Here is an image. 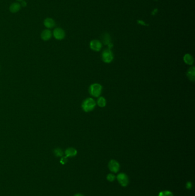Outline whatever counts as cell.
<instances>
[{
  "mask_svg": "<svg viewBox=\"0 0 195 196\" xmlns=\"http://www.w3.org/2000/svg\"><path fill=\"white\" fill-rule=\"evenodd\" d=\"M96 105V101L93 98H88L84 100L82 103V109L85 112H89L93 110Z\"/></svg>",
  "mask_w": 195,
  "mask_h": 196,
  "instance_id": "obj_1",
  "label": "cell"
},
{
  "mask_svg": "<svg viewBox=\"0 0 195 196\" xmlns=\"http://www.w3.org/2000/svg\"><path fill=\"white\" fill-rule=\"evenodd\" d=\"M102 91V87L99 83H93L90 86L89 88V92L90 95L95 98L100 97Z\"/></svg>",
  "mask_w": 195,
  "mask_h": 196,
  "instance_id": "obj_2",
  "label": "cell"
},
{
  "mask_svg": "<svg viewBox=\"0 0 195 196\" xmlns=\"http://www.w3.org/2000/svg\"><path fill=\"white\" fill-rule=\"evenodd\" d=\"M114 59L113 54L110 49H105L102 53V60L105 63H110Z\"/></svg>",
  "mask_w": 195,
  "mask_h": 196,
  "instance_id": "obj_3",
  "label": "cell"
},
{
  "mask_svg": "<svg viewBox=\"0 0 195 196\" xmlns=\"http://www.w3.org/2000/svg\"><path fill=\"white\" fill-rule=\"evenodd\" d=\"M117 179L119 184L123 187L126 186L129 184V178L125 173H120L117 176Z\"/></svg>",
  "mask_w": 195,
  "mask_h": 196,
  "instance_id": "obj_4",
  "label": "cell"
},
{
  "mask_svg": "<svg viewBox=\"0 0 195 196\" xmlns=\"http://www.w3.org/2000/svg\"><path fill=\"white\" fill-rule=\"evenodd\" d=\"M120 167L119 163L114 159L110 160L108 163V168L110 171L113 173H116L119 172L120 170Z\"/></svg>",
  "mask_w": 195,
  "mask_h": 196,
  "instance_id": "obj_5",
  "label": "cell"
},
{
  "mask_svg": "<svg viewBox=\"0 0 195 196\" xmlns=\"http://www.w3.org/2000/svg\"><path fill=\"white\" fill-rule=\"evenodd\" d=\"M54 37L57 40H62L65 37V31L60 28H56L53 33Z\"/></svg>",
  "mask_w": 195,
  "mask_h": 196,
  "instance_id": "obj_6",
  "label": "cell"
},
{
  "mask_svg": "<svg viewBox=\"0 0 195 196\" xmlns=\"http://www.w3.org/2000/svg\"><path fill=\"white\" fill-rule=\"evenodd\" d=\"M102 43L98 40H93L90 43V49L96 52L100 51L102 48Z\"/></svg>",
  "mask_w": 195,
  "mask_h": 196,
  "instance_id": "obj_7",
  "label": "cell"
},
{
  "mask_svg": "<svg viewBox=\"0 0 195 196\" xmlns=\"http://www.w3.org/2000/svg\"><path fill=\"white\" fill-rule=\"evenodd\" d=\"M44 25L46 28L48 29H52L55 26L56 23L53 18L48 17L44 20Z\"/></svg>",
  "mask_w": 195,
  "mask_h": 196,
  "instance_id": "obj_8",
  "label": "cell"
},
{
  "mask_svg": "<svg viewBox=\"0 0 195 196\" xmlns=\"http://www.w3.org/2000/svg\"><path fill=\"white\" fill-rule=\"evenodd\" d=\"M77 150L73 147H69L65 151V154L66 157H75L77 155Z\"/></svg>",
  "mask_w": 195,
  "mask_h": 196,
  "instance_id": "obj_9",
  "label": "cell"
},
{
  "mask_svg": "<svg viewBox=\"0 0 195 196\" xmlns=\"http://www.w3.org/2000/svg\"><path fill=\"white\" fill-rule=\"evenodd\" d=\"M52 35V32L49 29H45L42 32L41 37L44 41H48L51 38Z\"/></svg>",
  "mask_w": 195,
  "mask_h": 196,
  "instance_id": "obj_10",
  "label": "cell"
},
{
  "mask_svg": "<svg viewBox=\"0 0 195 196\" xmlns=\"http://www.w3.org/2000/svg\"><path fill=\"white\" fill-rule=\"evenodd\" d=\"M187 76L189 79L190 81L194 82L195 80V67L192 66L189 68L187 72Z\"/></svg>",
  "mask_w": 195,
  "mask_h": 196,
  "instance_id": "obj_11",
  "label": "cell"
},
{
  "mask_svg": "<svg viewBox=\"0 0 195 196\" xmlns=\"http://www.w3.org/2000/svg\"><path fill=\"white\" fill-rule=\"evenodd\" d=\"M183 60L185 64H187L188 65H193V64L194 62V59L193 56L189 53H187L184 56Z\"/></svg>",
  "mask_w": 195,
  "mask_h": 196,
  "instance_id": "obj_12",
  "label": "cell"
},
{
  "mask_svg": "<svg viewBox=\"0 0 195 196\" xmlns=\"http://www.w3.org/2000/svg\"><path fill=\"white\" fill-rule=\"evenodd\" d=\"M21 6L20 4L14 2L9 7V11L12 13H15L18 12L21 9Z\"/></svg>",
  "mask_w": 195,
  "mask_h": 196,
  "instance_id": "obj_13",
  "label": "cell"
},
{
  "mask_svg": "<svg viewBox=\"0 0 195 196\" xmlns=\"http://www.w3.org/2000/svg\"><path fill=\"white\" fill-rule=\"evenodd\" d=\"M97 104L100 107H101V108L105 107L107 105V100H106L105 98L104 97H98V102H97Z\"/></svg>",
  "mask_w": 195,
  "mask_h": 196,
  "instance_id": "obj_14",
  "label": "cell"
},
{
  "mask_svg": "<svg viewBox=\"0 0 195 196\" xmlns=\"http://www.w3.org/2000/svg\"><path fill=\"white\" fill-rule=\"evenodd\" d=\"M102 40L103 42V44L105 45H108L110 43V35L108 33L104 34L103 36L102 37Z\"/></svg>",
  "mask_w": 195,
  "mask_h": 196,
  "instance_id": "obj_15",
  "label": "cell"
},
{
  "mask_svg": "<svg viewBox=\"0 0 195 196\" xmlns=\"http://www.w3.org/2000/svg\"><path fill=\"white\" fill-rule=\"evenodd\" d=\"M54 154L57 157H61L64 155L62 150L60 148H56L54 150Z\"/></svg>",
  "mask_w": 195,
  "mask_h": 196,
  "instance_id": "obj_16",
  "label": "cell"
},
{
  "mask_svg": "<svg viewBox=\"0 0 195 196\" xmlns=\"http://www.w3.org/2000/svg\"><path fill=\"white\" fill-rule=\"evenodd\" d=\"M159 196H173V193L168 190L162 191L159 193Z\"/></svg>",
  "mask_w": 195,
  "mask_h": 196,
  "instance_id": "obj_17",
  "label": "cell"
},
{
  "mask_svg": "<svg viewBox=\"0 0 195 196\" xmlns=\"http://www.w3.org/2000/svg\"><path fill=\"white\" fill-rule=\"evenodd\" d=\"M115 178H116V177H115L114 175L113 174H111V173H110L109 174H108L107 176V180L109 181L110 182H113V181H114Z\"/></svg>",
  "mask_w": 195,
  "mask_h": 196,
  "instance_id": "obj_18",
  "label": "cell"
},
{
  "mask_svg": "<svg viewBox=\"0 0 195 196\" xmlns=\"http://www.w3.org/2000/svg\"><path fill=\"white\" fill-rule=\"evenodd\" d=\"M67 158L68 157H66V156L65 157H62L61 158V160H60V163H61V164L64 165V164H65L68 162V158Z\"/></svg>",
  "mask_w": 195,
  "mask_h": 196,
  "instance_id": "obj_19",
  "label": "cell"
},
{
  "mask_svg": "<svg viewBox=\"0 0 195 196\" xmlns=\"http://www.w3.org/2000/svg\"><path fill=\"white\" fill-rule=\"evenodd\" d=\"M186 187L188 189H191L192 187V184L191 182H188L186 184Z\"/></svg>",
  "mask_w": 195,
  "mask_h": 196,
  "instance_id": "obj_20",
  "label": "cell"
},
{
  "mask_svg": "<svg viewBox=\"0 0 195 196\" xmlns=\"http://www.w3.org/2000/svg\"><path fill=\"white\" fill-rule=\"evenodd\" d=\"M26 5H27V3L25 1H23L21 6H23V7H25V6H26Z\"/></svg>",
  "mask_w": 195,
  "mask_h": 196,
  "instance_id": "obj_21",
  "label": "cell"
},
{
  "mask_svg": "<svg viewBox=\"0 0 195 196\" xmlns=\"http://www.w3.org/2000/svg\"><path fill=\"white\" fill-rule=\"evenodd\" d=\"M74 196H84L83 195L81 194H76V195H74Z\"/></svg>",
  "mask_w": 195,
  "mask_h": 196,
  "instance_id": "obj_22",
  "label": "cell"
},
{
  "mask_svg": "<svg viewBox=\"0 0 195 196\" xmlns=\"http://www.w3.org/2000/svg\"><path fill=\"white\" fill-rule=\"evenodd\" d=\"M17 1H23V0H17Z\"/></svg>",
  "mask_w": 195,
  "mask_h": 196,
  "instance_id": "obj_23",
  "label": "cell"
}]
</instances>
